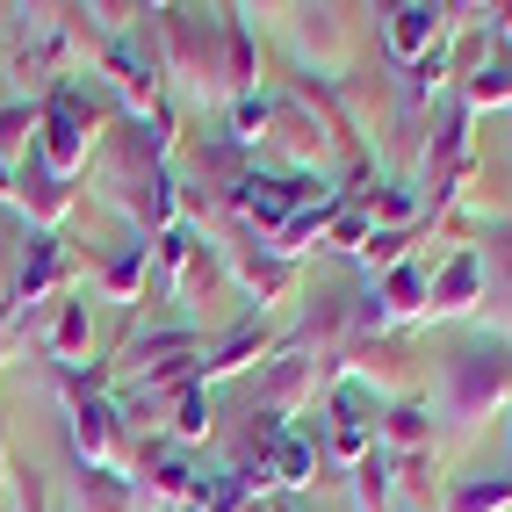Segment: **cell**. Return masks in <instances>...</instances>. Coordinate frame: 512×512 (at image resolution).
<instances>
[{
    "mask_svg": "<svg viewBox=\"0 0 512 512\" xmlns=\"http://www.w3.org/2000/svg\"><path fill=\"white\" fill-rule=\"evenodd\" d=\"M505 166H512V116H505Z\"/></svg>",
    "mask_w": 512,
    "mask_h": 512,
    "instance_id": "obj_30",
    "label": "cell"
},
{
    "mask_svg": "<svg viewBox=\"0 0 512 512\" xmlns=\"http://www.w3.org/2000/svg\"><path fill=\"white\" fill-rule=\"evenodd\" d=\"M440 512H512V469H491V476H455Z\"/></svg>",
    "mask_w": 512,
    "mask_h": 512,
    "instance_id": "obj_21",
    "label": "cell"
},
{
    "mask_svg": "<svg viewBox=\"0 0 512 512\" xmlns=\"http://www.w3.org/2000/svg\"><path fill=\"white\" fill-rule=\"evenodd\" d=\"M65 512H138V484L123 469H73V505Z\"/></svg>",
    "mask_w": 512,
    "mask_h": 512,
    "instance_id": "obj_19",
    "label": "cell"
},
{
    "mask_svg": "<svg viewBox=\"0 0 512 512\" xmlns=\"http://www.w3.org/2000/svg\"><path fill=\"white\" fill-rule=\"evenodd\" d=\"M8 491H15V512H65V505L51 498V484H44L37 469H22V462H15V476H8Z\"/></svg>",
    "mask_w": 512,
    "mask_h": 512,
    "instance_id": "obj_25",
    "label": "cell"
},
{
    "mask_svg": "<svg viewBox=\"0 0 512 512\" xmlns=\"http://www.w3.org/2000/svg\"><path fill=\"white\" fill-rule=\"evenodd\" d=\"M159 433L174 440V448H188V455H195L202 440L217 433V397L202 390V383H195V390H181L174 404H166V419H159Z\"/></svg>",
    "mask_w": 512,
    "mask_h": 512,
    "instance_id": "obj_18",
    "label": "cell"
},
{
    "mask_svg": "<svg viewBox=\"0 0 512 512\" xmlns=\"http://www.w3.org/2000/svg\"><path fill=\"white\" fill-rule=\"evenodd\" d=\"M224 94H260V29L253 8H224ZM224 101V109H231Z\"/></svg>",
    "mask_w": 512,
    "mask_h": 512,
    "instance_id": "obj_16",
    "label": "cell"
},
{
    "mask_svg": "<svg viewBox=\"0 0 512 512\" xmlns=\"http://www.w3.org/2000/svg\"><path fill=\"white\" fill-rule=\"evenodd\" d=\"M130 484H138V512H181L210 484V469H202V455L174 448L166 433H145L138 455H130Z\"/></svg>",
    "mask_w": 512,
    "mask_h": 512,
    "instance_id": "obj_6",
    "label": "cell"
},
{
    "mask_svg": "<svg viewBox=\"0 0 512 512\" xmlns=\"http://www.w3.org/2000/svg\"><path fill=\"white\" fill-rule=\"evenodd\" d=\"M462 29V8H433V0H397V8H383V58L397 65H419L426 51H440Z\"/></svg>",
    "mask_w": 512,
    "mask_h": 512,
    "instance_id": "obj_9",
    "label": "cell"
},
{
    "mask_svg": "<svg viewBox=\"0 0 512 512\" xmlns=\"http://www.w3.org/2000/svg\"><path fill=\"white\" fill-rule=\"evenodd\" d=\"M94 80L109 87V101L123 116H152V109H166V58H159V29H152V8H145V22L130 29V37H116V44H101L94 51Z\"/></svg>",
    "mask_w": 512,
    "mask_h": 512,
    "instance_id": "obj_4",
    "label": "cell"
},
{
    "mask_svg": "<svg viewBox=\"0 0 512 512\" xmlns=\"http://www.w3.org/2000/svg\"><path fill=\"white\" fill-rule=\"evenodd\" d=\"M375 412H383V404H375L368 390L332 383V390L318 397V433H311V440H318V462L347 476V469L375 448Z\"/></svg>",
    "mask_w": 512,
    "mask_h": 512,
    "instance_id": "obj_8",
    "label": "cell"
},
{
    "mask_svg": "<svg viewBox=\"0 0 512 512\" xmlns=\"http://www.w3.org/2000/svg\"><path fill=\"white\" fill-rule=\"evenodd\" d=\"M87 347H94V303H87V289H58L37 318V354L51 368H80Z\"/></svg>",
    "mask_w": 512,
    "mask_h": 512,
    "instance_id": "obj_11",
    "label": "cell"
},
{
    "mask_svg": "<svg viewBox=\"0 0 512 512\" xmlns=\"http://www.w3.org/2000/svg\"><path fill=\"white\" fill-rule=\"evenodd\" d=\"M8 354H15V339H8V332H0V368H8Z\"/></svg>",
    "mask_w": 512,
    "mask_h": 512,
    "instance_id": "obj_28",
    "label": "cell"
},
{
    "mask_svg": "<svg viewBox=\"0 0 512 512\" xmlns=\"http://www.w3.org/2000/svg\"><path fill=\"white\" fill-rule=\"evenodd\" d=\"M476 311H484V253L455 246L426 282V325H476Z\"/></svg>",
    "mask_w": 512,
    "mask_h": 512,
    "instance_id": "obj_10",
    "label": "cell"
},
{
    "mask_svg": "<svg viewBox=\"0 0 512 512\" xmlns=\"http://www.w3.org/2000/svg\"><path fill=\"white\" fill-rule=\"evenodd\" d=\"M159 58H166V94L188 109H224V8H152Z\"/></svg>",
    "mask_w": 512,
    "mask_h": 512,
    "instance_id": "obj_3",
    "label": "cell"
},
{
    "mask_svg": "<svg viewBox=\"0 0 512 512\" xmlns=\"http://www.w3.org/2000/svg\"><path fill=\"white\" fill-rule=\"evenodd\" d=\"M347 491H354V512H397V476H390V455L368 448L354 469H347Z\"/></svg>",
    "mask_w": 512,
    "mask_h": 512,
    "instance_id": "obj_20",
    "label": "cell"
},
{
    "mask_svg": "<svg viewBox=\"0 0 512 512\" xmlns=\"http://www.w3.org/2000/svg\"><path fill=\"white\" fill-rule=\"evenodd\" d=\"M238 505H246V491L231 484V469H217V476H210V484H202L181 512H238Z\"/></svg>",
    "mask_w": 512,
    "mask_h": 512,
    "instance_id": "obj_26",
    "label": "cell"
},
{
    "mask_svg": "<svg viewBox=\"0 0 512 512\" xmlns=\"http://www.w3.org/2000/svg\"><path fill=\"white\" fill-rule=\"evenodd\" d=\"M22 238L29 224L15 210H0V325H8V296H15V267H22Z\"/></svg>",
    "mask_w": 512,
    "mask_h": 512,
    "instance_id": "obj_24",
    "label": "cell"
},
{
    "mask_svg": "<svg viewBox=\"0 0 512 512\" xmlns=\"http://www.w3.org/2000/svg\"><path fill=\"white\" fill-rule=\"evenodd\" d=\"M455 101H462L469 116H512V51L498 44V51L455 87Z\"/></svg>",
    "mask_w": 512,
    "mask_h": 512,
    "instance_id": "obj_17",
    "label": "cell"
},
{
    "mask_svg": "<svg viewBox=\"0 0 512 512\" xmlns=\"http://www.w3.org/2000/svg\"><path fill=\"white\" fill-rule=\"evenodd\" d=\"M8 476H15V448H8V426H0V491H8Z\"/></svg>",
    "mask_w": 512,
    "mask_h": 512,
    "instance_id": "obj_27",
    "label": "cell"
},
{
    "mask_svg": "<svg viewBox=\"0 0 512 512\" xmlns=\"http://www.w3.org/2000/svg\"><path fill=\"white\" fill-rule=\"evenodd\" d=\"M29 145H37V94H15L0 109V166H22Z\"/></svg>",
    "mask_w": 512,
    "mask_h": 512,
    "instance_id": "obj_22",
    "label": "cell"
},
{
    "mask_svg": "<svg viewBox=\"0 0 512 512\" xmlns=\"http://www.w3.org/2000/svg\"><path fill=\"white\" fill-rule=\"evenodd\" d=\"M397 512H426V505H397Z\"/></svg>",
    "mask_w": 512,
    "mask_h": 512,
    "instance_id": "obj_31",
    "label": "cell"
},
{
    "mask_svg": "<svg viewBox=\"0 0 512 512\" xmlns=\"http://www.w3.org/2000/svg\"><path fill=\"white\" fill-rule=\"evenodd\" d=\"M282 44L296 58V80H339L354 65V44H361V22L354 8H282Z\"/></svg>",
    "mask_w": 512,
    "mask_h": 512,
    "instance_id": "obj_5",
    "label": "cell"
},
{
    "mask_svg": "<svg viewBox=\"0 0 512 512\" xmlns=\"http://www.w3.org/2000/svg\"><path fill=\"white\" fill-rule=\"evenodd\" d=\"M505 412H512V339L469 325L455 347L440 354V397H433L440 448H462V440H476Z\"/></svg>",
    "mask_w": 512,
    "mask_h": 512,
    "instance_id": "obj_1",
    "label": "cell"
},
{
    "mask_svg": "<svg viewBox=\"0 0 512 512\" xmlns=\"http://www.w3.org/2000/svg\"><path fill=\"white\" fill-rule=\"evenodd\" d=\"M426 282H433V267L412 253L404 267H390V275H375V303H383V325L390 332H412L426 325Z\"/></svg>",
    "mask_w": 512,
    "mask_h": 512,
    "instance_id": "obj_15",
    "label": "cell"
},
{
    "mask_svg": "<svg viewBox=\"0 0 512 512\" xmlns=\"http://www.w3.org/2000/svg\"><path fill=\"white\" fill-rule=\"evenodd\" d=\"M217 246H224V282L246 296L260 318L303 296V267H296V260H282L275 246H260V238H217Z\"/></svg>",
    "mask_w": 512,
    "mask_h": 512,
    "instance_id": "obj_7",
    "label": "cell"
},
{
    "mask_svg": "<svg viewBox=\"0 0 512 512\" xmlns=\"http://www.w3.org/2000/svg\"><path fill=\"white\" fill-rule=\"evenodd\" d=\"M8 101H15V87H8V73H0V109H8Z\"/></svg>",
    "mask_w": 512,
    "mask_h": 512,
    "instance_id": "obj_29",
    "label": "cell"
},
{
    "mask_svg": "<svg viewBox=\"0 0 512 512\" xmlns=\"http://www.w3.org/2000/svg\"><path fill=\"white\" fill-rule=\"evenodd\" d=\"M368 231H375V224H368V210H361V195H354L347 210H339V217L325 224V238H318V253H347V260H354V253L368 246Z\"/></svg>",
    "mask_w": 512,
    "mask_h": 512,
    "instance_id": "obj_23",
    "label": "cell"
},
{
    "mask_svg": "<svg viewBox=\"0 0 512 512\" xmlns=\"http://www.w3.org/2000/svg\"><path fill=\"white\" fill-rule=\"evenodd\" d=\"M101 303H145V289H152V238H130L123 231V246L94 267V282H87Z\"/></svg>",
    "mask_w": 512,
    "mask_h": 512,
    "instance_id": "obj_14",
    "label": "cell"
},
{
    "mask_svg": "<svg viewBox=\"0 0 512 512\" xmlns=\"http://www.w3.org/2000/svg\"><path fill=\"white\" fill-rule=\"evenodd\" d=\"M116 101L101 94V80L87 73V80H65V87H51L44 101H37V166L51 181H80L87 174V159L101 152V138L116 130Z\"/></svg>",
    "mask_w": 512,
    "mask_h": 512,
    "instance_id": "obj_2",
    "label": "cell"
},
{
    "mask_svg": "<svg viewBox=\"0 0 512 512\" xmlns=\"http://www.w3.org/2000/svg\"><path fill=\"white\" fill-rule=\"evenodd\" d=\"M375 448L390 462H419V455H440V419L426 397H397L375 412Z\"/></svg>",
    "mask_w": 512,
    "mask_h": 512,
    "instance_id": "obj_13",
    "label": "cell"
},
{
    "mask_svg": "<svg viewBox=\"0 0 512 512\" xmlns=\"http://www.w3.org/2000/svg\"><path fill=\"white\" fill-rule=\"evenodd\" d=\"M275 318H260V311H246L224 339H210L202 347V390H217V383H231V375H246V368H260L267 354H275Z\"/></svg>",
    "mask_w": 512,
    "mask_h": 512,
    "instance_id": "obj_12",
    "label": "cell"
}]
</instances>
